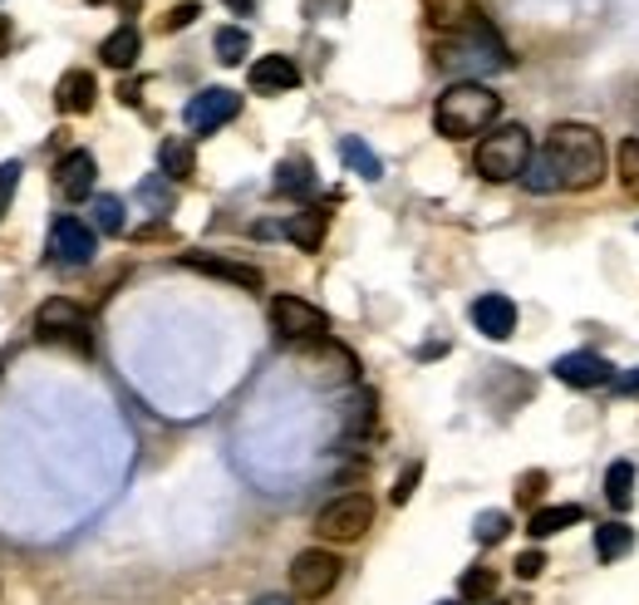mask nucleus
Returning <instances> with one entry per match:
<instances>
[{
	"mask_svg": "<svg viewBox=\"0 0 639 605\" xmlns=\"http://www.w3.org/2000/svg\"><path fill=\"white\" fill-rule=\"evenodd\" d=\"M340 158H344V168L359 173L364 182H379L383 178V158L364 139H354V133H350V139H340Z\"/></svg>",
	"mask_w": 639,
	"mask_h": 605,
	"instance_id": "5701e85b",
	"label": "nucleus"
},
{
	"mask_svg": "<svg viewBox=\"0 0 639 605\" xmlns=\"http://www.w3.org/2000/svg\"><path fill=\"white\" fill-rule=\"evenodd\" d=\"M546 163L556 173V188L566 192H590L605 182V139L590 123H556L546 133Z\"/></svg>",
	"mask_w": 639,
	"mask_h": 605,
	"instance_id": "f257e3e1",
	"label": "nucleus"
},
{
	"mask_svg": "<svg viewBox=\"0 0 639 605\" xmlns=\"http://www.w3.org/2000/svg\"><path fill=\"white\" fill-rule=\"evenodd\" d=\"M305 369H310L315 384H350L359 375V359L334 340H315V345H305Z\"/></svg>",
	"mask_w": 639,
	"mask_h": 605,
	"instance_id": "9d476101",
	"label": "nucleus"
},
{
	"mask_svg": "<svg viewBox=\"0 0 639 605\" xmlns=\"http://www.w3.org/2000/svg\"><path fill=\"white\" fill-rule=\"evenodd\" d=\"M98 55H104L108 70H133L138 55H143V35L133 31V21H128V25H118L104 45H98Z\"/></svg>",
	"mask_w": 639,
	"mask_h": 605,
	"instance_id": "6ab92c4d",
	"label": "nucleus"
},
{
	"mask_svg": "<svg viewBox=\"0 0 639 605\" xmlns=\"http://www.w3.org/2000/svg\"><path fill=\"white\" fill-rule=\"evenodd\" d=\"M49 261L64 271L88 266V261H94V232L79 217H59L55 227H49Z\"/></svg>",
	"mask_w": 639,
	"mask_h": 605,
	"instance_id": "6e6552de",
	"label": "nucleus"
},
{
	"mask_svg": "<svg viewBox=\"0 0 639 605\" xmlns=\"http://www.w3.org/2000/svg\"><path fill=\"white\" fill-rule=\"evenodd\" d=\"M541 571H546V551H521L517 556V576H521V581H536Z\"/></svg>",
	"mask_w": 639,
	"mask_h": 605,
	"instance_id": "e433bc0d",
	"label": "nucleus"
},
{
	"mask_svg": "<svg viewBox=\"0 0 639 605\" xmlns=\"http://www.w3.org/2000/svg\"><path fill=\"white\" fill-rule=\"evenodd\" d=\"M118 99H123V104H138V80H123V90H118Z\"/></svg>",
	"mask_w": 639,
	"mask_h": 605,
	"instance_id": "ea45409f",
	"label": "nucleus"
},
{
	"mask_svg": "<svg viewBox=\"0 0 639 605\" xmlns=\"http://www.w3.org/2000/svg\"><path fill=\"white\" fill-rule=\"evenodd\" d=\"M271 330L285 345H315V340H330V316L300 296H275L271 300Z\"/></svg>",
	"mask_w": 639,
	"mask_h": 605,
	"instance_id": "423d86ee",
	"label": "nucleus"
},
{
	"mask_svg": "<svg viewBox=\"0 0 639 605\" xmlns=\"http://www.w3.org/2000/svg\"><path fill=\"white\" fill-rule=\"evenodd\" d=\"M619 389H625V394H635V389H639V375H625V379H619Z\"/></svg>",
	"mask_w": 639,
	"mask_h": 605,
	"instance_id": "a19ab883",
	"label": "nucleus"
},
{
	"mask_svg": "<svg viewBox=\"0 0 639 605\" xmlns=\"http://www.w3.org/2000/svg\"><path fill=\"white\" fill-rule=\"evenodd\" d=\"M226 11H236V15H251L256 11V0H222Z\"/></svg>",
	"mask_w": 639,
	"mask_h": 605,
	"instance_id": "58836bf2",
	"label": "nucleus"
},
{
	"mask_svg": "<svg viewBox=\"0 0 639 605\" xmlns=\"http://www.w3.org/2000/svg\"><path fill=\"white\" fill-rule=\"evenodd\" d=\"M246 55H251V35L236 31V25H222V31H216V60H222V64H241Z\"/></svg>",
	"mask_w": 639,
	"mask_h": 605,
	"instance_id": "c85d7f7f",
	"label": "nucleus"
},
{
	"mask_svg": "<svg viewBox=\"0 0 639 605\" xmlns=\"http://www.w3.org/2000/svg\"><path fill=\"white\" fill-rule=\"evenodd\" d=\"M374 428V394L359 389V394L344 404V434H369Z\"/></svg>",
	"mask_w": 639,
	"mask_h": 605,
	"instance_id": "c756f323",
	"label": "nucleus"
},
{
	"mask_svg": "<svg viewBox=\"0 0 639 605\" xmlns=\"http://www.w3.org/2000/svg\"><path fill=\"white\" fill-rule=\"evenodd\" d=\"M442 605H448V601H442Z\"/></svg>",
	"mask_w": 639,
	"mask_h": 605,
	"instance_id": "49530a36",
	"label": "nucleus"
},
{
	"mask_svg": "<svg viewBox=\"0 0 639 605\" xmlns=\"http://www.w3.org/2000/svg\"><path fill=\"white\" fill-rule=\"evenodd\" d=\"M0 45H5V15H0Z\"/></svg>",
	"mask_w": 639,
	"mask_h": 605,
	"instance_id": "c03bdc74",
	"label": "nucleus"
},
{
	"mask_svg": "<svg viewBox=\"0 0 639 605\" xmlns=\"http://www.w3.org/2000/svg\"><path fill=\"white\" fill-rule=\"evenodd\" d=\"M340 585V556L330 546H305L291 561V595L295 601H320Z\"/></svg>",
	"mask_w": 639,
	"mask_h": 605,
	"instance_id": "0eeeda50",
	"label": "nucleus"
},
{
	"mask_svg": "<svg viewBox=\"0 0 639 605\" xmlns=\"http://www.w3.org/2000/svg\"><path fill=\"white\" fill-rule=\"evenodd\" d=\"M423 21H428V31H438L448 40V35H468L477 25H487V15L477 11V0H423Z\"/></svg>",
	"mask_w": 639,
	"mask_h": 605,
	"instance_id": "ddd939ff",
	"label": "nucleus"
},
{
	"mask_svg": "<svg viewBox=\"0 0 639 605\" xmlns=\"http://www.w3.org/2000/svg\"><path fill=\"white\" fill-rule=\"evenodd\" d=\"M507 532H511V517L507 512H482L477 522H472V536H477V546H497Z\"/></svg>",
	"mask_w": 639,
	"mask_h": 605,
	"instance_id": "2f4dec72",
	"label": "nucleus"
},
{
	"mask_svg": "<svg viewBox=\"0 0 639 605\" xmlns=\"http://www.w3.org/2000/svg\"><path fill=\"white\" fill-rule=\"evenodd\" d=\"M157 173H163L167 182H187L197 173V153L187 139H167L163 149H157Z\"/></svg>",
	"mask_w": 639,
	"mask_h": 605,
	"instance_id": "412c9836",
	"label": "nucleus"
},
{
	"mask_svg": "<svg viewBox=\"0 0 639 605\" xmlns=\"http://www.w3.org/2000/svg\"><path fill=\"white\" fill-rule=\"evenodd\" d=\"M615 173H619V188L639 202V139H625L615 153Z\"/></svg>",
	"mask_w": 639,
	"mask_h": 605,
	"instance_id": "cd10ccee",
	"label": "nucleus"
},
{
	"mask_svg": "<svg viewBox=\"0 0 639 605\" xmlns=\"http://www.w3.org/2000/svg\"><path fill=\"white\" fill-rule=\"evenodd\" d=\"M458 595L468 605H487L492 595H497V571H492V566H472V571H462Z\"/></svg>",
	"mask_w": 639,
	"mask_h": 605,
	"instance_id": "a878e982",
	"label": "nucleus"
},
{
	"mask_svg": "<svg viewBox=\"0 0 639 605\" xmlns=\"http://www.w3.org/2000/svg\"><path fill=\"white\" fill-rule=\"evenodd\" d=\"M94 178H98V163L88 149H74L55 163V188H59V198H69V202L94 198Z\"/></svg>",
	"mask_w": 639,
	"mask_h": 605,
	"instance_id": "4468645a",
	"label": "nucleus"
},
{
	"mask_svg": "<svg viewBox=\"0 0 639 605\" xmlns=\"http://www.w3.org/2000/svg\"><path fill=\"white\" fill-rule=\"evenodd\" d=\"M138 202H143L153 217H167V212H173V182H167L163 173H147V178L138 182Z\"/></svg>",
	"mask_w": 639,
	"mask_h": 605,
	"instance_id": "bb28decb",
	"label": "nucleus"
},
{
	"mask_svg": "<svg viewBox=\"0 0 639 605\" xmlns=\"http://www.w3.org/2000/svg\"><path fill=\"white\" fill-rule=\"evenodd\" d=\"M324 227H330V212H324V207H305V212H295V217L285 222V237H291L300 251H320Z\"/></svg>",
	"mask_w": 639,
	"mask_h": 605,
	"instance_id": "aec40b11",
	"label": "nucleus"
},
{
	"mask_svg": "<svg viewBox=\"0 0 639 605\" xmlns=\"http://www.w3.org/2000/svg\"><path fill=\"white\" fill-rule=\"evenodd\" d=\"M197 15H202V11H197L192 0H187V5H177V11H167L163 31H182V25H192V21H197Z\"/></svg>",
	"mask_w": 639,
	"mask_h": 605,
	"instance_id": "4c0bfd02",
	"label": "nucleus"
},
{
	"mask_svg": "<svg viewBox=\"0 0 639 605\" xmlns=\"http://www.w3.org/2000/svg\"><path fill=\"white\" fill-rule=\"evenodd\" d=\"M182 261L187 271H202V276H216V281H232V286H241V290H261L265 286V276H261V266H251V261H232V257H212V251H182Z\"/></svg>",
	"mask_w": 639,
	"mask_h": 605,
	"instance_id": "f8f14e48",
	"label": "nucleus"
},
{
	"mask_svg": "<svg viewBox=\"0 0 639 605\" xmlns=\"http://www.w3.org/2000/svg\"><path fill=\"white\" fill-rule=\"evenodd\" d=\"M418 477H423V463H409V467H403V473H399V483H393V502H409V497H413V487H418Z\"/></svg>",
	"mask_w": 639,
	"mask_h": 605,
	"instance_id": "c9c22d12",
	"label": "nucleus"
},
{
	"mask_svg": "<svg viewBox=\"0 0 639 605\" xmlns=\"http://www.w3.org/2000/svg\"><path fill=\"white\" fill-rule=\"evenodd\" d=\"M551 375L570 389H600L615 379V365H610L605 355H595V349H570V355H560L556 365H551Z\"/></svg>",
	"mask_w": 639,
	"mask_h": 605,
	"instance_id": "9b49d317",
	"label": "nucleus"
},
{
	"mask_svg": "<svg viewBox=\"0 0 639 605\" xmlns=\"http://www.w3.org/2000/svg\"><path fill=\"white\" fill-rule=\"evenodd\" d=\"M20 188V163H0V217L10 212V198Z\"/></svg>",
	"mask_w": 639,
	"mask_h": 605,
	"instance_id": "f704fd0d",
	"label": "nucleus"
},
{
	"mask_svg": "<svg viewBox=\"0 0 639 605\" xmlns=\"http://www.w3.org/2000/svg\"><path fill=\"white\" fill-rule=\"evenodd\" d=\"M585 522V507L580 502H556V507H536V512H531V522H526V532L536 536H556V532H566V526H580Z\"/></svg>",
	"mask_w": 639,
	"mask_h": 605,
	"instance_id": "a211bd4d",
	"label": "nucleus"
},
{
	"mask_svg": "<svg viewBox=\"0 0 639 605\" xmlns=\"http://www.w3.org/2000/svg\"><path fill=\"white\" fill-rule=\"evenodd\" d=\"M605 502L615 507V512H629V507H635V463H629V458H615V463L605 467Z\"/></svg>",
	"mask_w": 639,
	"mask_h": 605,
	"instance_id": "4be33fe9",
	"label": "nucleus"
},
{
	"mask_svg": "<svg viewBox=\"0 0 639 605\" xmlns=\"http://www.w3.org/2000/svg\"><path fill=\"white\" fill-rule=\"evenodd\" d=\"M521 182H526V192H536V198H541V192H560L556 188V173H551V163H546V153H531Z\"/></svg>",
	"mask_w": 639,
	"mask_h": 605,
	"instance_id": "7c9ffc66",
	"label": "nucleus"
},
{
	"mask_svg": "<svg viewBox=\"0 0 639 605\" xmlns=\"http://www.w3.org/2000/svg\"><path fill=\"white\" fill-rule=\"evenodd\" d=\"M98 99V80L88 70H64L55 84V109L59 114H88Z\"/></svg>",
	"mask_w": 639,
	"mask_h": 605,
	"instance_id": "dca6fc26",
	"label": "nucleus"
},
{
	"mask_svg": "<svg viewBox=\"0 0 639 605\" xmlns=\"http://www.w3.org/2000/svg\"><path fill=\"white\" fill-rule=\"evenodd\" d=\"M497 114H501V99L487 90V84L458 80V84H448V90L438 94V104H433V129H438L442 139L462 143V139L487 133L492 123H497Z\"/></svg>",
	"mask_w": 639,
	"mask_h": 605,
	"instance_id": "f03ea898",
	"label": "nucleus"
},
{
	"mask_svg": "<svg viewBox=\"0 0 639 605\" xmlns=\"http://www.w3.org/2000/svg\"><path fill=\"white\" fill-rule=\"evenodd\" d=\"M256 605H291V601H285V595H261Z\"/></svg>",
	"mask_w": 639,
	"mask_h": 605,
	"instance_id": "37998d69",
	"label": "nucleus"
},
{
	"mask_svg": "<svg viewBox=\"0 0 639 605\" xmlns=\"http://www.w3.org/2000/svg\"><path fill=\"white\" fill-rule=\"evenodd\" d=\"M369 526H374V497L369 493H344V497H334L330 507H320V517H315V536H320V542H340V546L359 542Z\"/></svg>",
	"mask_w": 639,
	"mask_h": 605,
	"instance_id": "39448f33",
	"label": "nucleus"
},
{
	"mask_svg": "<svg viewBox=\"0 0 639 605\" xmlns=\"http://www.w3.org/2000/svg\"><path fill=\"white\" fill-rule=\"evenodd\" d=\"M35 340L45 345H64L79 355H94V330H88V310L69 296H55L35 310Z\"/></svg>",
	"mask_w": 639,
	"mask_h": 605,
	"instance_id": "20e7f679",
	"label": "nucleus"
},
{
	"mask_svg": "<svg viewBox=\"0 0 639 605\" xmlns=\"http://www.w3.org/2000/svg\"><path fill=\"white\" fill-rule=\"evenodd\" d=\"M275 192H291V198H305V192H315L310 158H285L281 168H275Z\"/></svg>",
	"mask_w": 639,
	"mask_h": 605,
	"instance_id": "393cba45",
	"label": "nucleus"
},
{
	"mask_svg": "<svg viewBox=\"0 0 639 605\" xmlns=\"http://www.w3.org/2000/svg\"><path fill=\"white\" fill-rule=\"evenodd\" d=\"M300 84V70H295L291 55H261L251 64V90L256 94H291Z\"/></svg>",
	"mask_w": 639,
	"mask_h": 605,
	"instance_id": "2eb2a0df",
	"label": "nucleus"
},
{
	"mask_svg": "<svg viewBox=\"0 0 639 605\" xmlns=\"http://www.w3.org/2000/svg\"><path fill=\"white\" fill-rule=\"evenodd\" d=\"M236 114H241V94H236V90H202L182 109V123L192 133H216L222 123H232Z\"/></svg>",
	"mask_w": 639,
	"mask_h": 605,
	"instance_id": "1a4fd4ad",
	"label": "nucleus"
},
{
	"mask_svg": "<svg viewBox=\"0 0 639 605\" xmlns=\"http://www.w3.org/2000/svg\"><path fill=\"white\" fill-rule=\"evenodd\" d=\"M138 5H143V0H118V11L123 15H138Z\"/></svg>",
	"mask_w": 639,
	"mask_h": 605,
	"instance_id": "79ce46f5",
	"label": "nucleus"
},
{
	"mask_svg": "<svg viewBox=\"0 0 639 605\" xmlns=\"http://www.w3.org/2000/svg\"><path fill=\"white\" fill-rule=\"evenodd\" d=\"M94 227L108 232V237H118V232H123V202L118 198H94Z\"/></svg>",
	"mask_w": 639,
	"mask_h": 605,
	"instance_id": "473e14b6",
	"label": "nucleus"
},
{
	"mask_svg": "<svg viewBox=\"0 0 639 605\" xmlns=\"http://www.w3.org/2000/svg\"><path fill=\"white\" fill-rule=\"evenodd\" d=\"M629 551H635V526H625V522L595 526V556L600 561H619V556H629Z\"/></svg>",
	"mask_w": 639,
	"mask_h": 605,
	"instance_id": "b1692460",
	"label": "nucleus"
},
{
	"mask_svg": "<svg viewBox=\"0 0 639 605\" xmlns=\"http://www.w3.org/2000/svg\"><path fill=\"white\" fill-rule=\"evenodd\" d=\"M472 325L487 340H507L517 330V306L507 296H477L472 300Z\"/></svg>",
	"mask_w": 639,
	"mask_h": 605,
	"instance_id": "f3484780",
	"label": "nucleus"
},
{
	"mask_svg": "<svg viewBox=\"0 0 639 605\" xmlns=\"http://www.w3.org/2000/svg\"><path fill=\"white\" fill-rule=\"evenodd\" d=\"M84 5H104V0H84Z\"/></svg>",
	"mask_w": 639,
	"mask_h": 605,
	"instance_id": "a18cd8bd",
	"label": "nucleus"
},
{
	"mask_svg": "<svg viewBox=\"0 0 639 605\" xmlns=\"http://www.w3.org/2000/svg\"><path fill=\"white\" fill-rule=\"evenodd\" d=\"M472 163H477V173L487 182H517L531 163V133L521 123H501V129H492L477 143V158Z\"/></svg>",
	"mask_w": 639,
	"mask_h": 605,
	"instance_id": "7ed1b4c3",
	"label": "nucleus"
},
{
	"mask_svg": "<svg viewBox=\"0 0 639 605\" xmlns=\"http://www.w3.org/2000/svg\"><path fill=\"white\" fill-rule=\"evenodd\" d=\"M546 483H551V477H546V473H536V467H531V473H521V477H517V502L536 512V497L546 493Z\"/></svg>",
	"mask_w": 639,
	"mask_h": 605,
	"instance_id": "72a5a7b5",
	"label": "nucleus"
}]
</instances>
